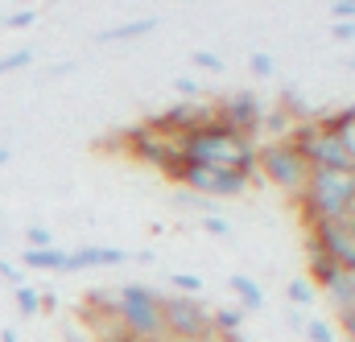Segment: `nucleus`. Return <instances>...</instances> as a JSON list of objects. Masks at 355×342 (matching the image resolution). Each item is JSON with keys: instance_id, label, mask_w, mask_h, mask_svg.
Listing matches in <instances>:
<instances>
[{"instance_id": "29", "label": "nucleus", "mask_w": 355, "mask_h": 342, "mask_svg": "<svg viewBox=\"0 0 355 342\" xmlns=\"http://www.w3.org/2000/svg\"><path fill=\"white\" fill-rule=\"evenodd\" d=\"M331 37L335 42H355V21H335L331 25Z\"/></svg>"}, {"instance_id": "8", "label": "nucleus", "mask_w": 355, "mask_h": 342, "mask_svg": "<svg viewBox=\"0 0 355 342\" xmlns=\"http://www.w3.org/2000/svg\"><path fill=\"white\" fill-rule=\"evenodd\" d=\"M306 252H322L327 260H335L343 272H355V215L343 219V223L310 227V248Z\"/></svg>"}, {"instance_id": "25", "label": "nucleus", "mask_w": 355, "mask_h": 342, "mask_svg": "<svg viewBox=\"0 0 355 342\" xmlns=\"http://www.w3.org/2000/svg\"><path fill=\"white\" fill-rule=\"evenodd\" d=\"M25 244H29V248H54V231L42 227V223H29V227H25Z\"/></svg>"}, {"instance_id": "35", "label": "nucleus", "mask_w": 355, "mask_h": 342, "mask_svg": "<svg viewBox=\"0 0 355 342\" xmlns=\"http://www.w3.org/2000/svg\"><path fill=\"white\" fill-rule=\"evenodd\" d=\"M0 342H21V334H17L12 326H4V330H0Z\"/></svg>"}, {"instance_id": "21", "label": "nucleus", "mask_w": 355, "mask_h": 342, "mask_svg": "<svg viewBox=\"0 0 355 342\" xmlns=\"http://www.w3.org/2000/svg\"><path fill=\"white\" fill-rule=\"evenodd\" d=\"M170 289H174L178 297H194V301H198V293H202L207 285H202V276H194V272H174V276H170Z\"/></svg>"}, {"instance_id": "12", "label": "nucleus", "mask_w": 355, "mask_h": 342, "mask_svg": "<svg viewBox=\"0 0 355 342\" xmlns=\"http://www.w3.org/2000/svg\"><path fill=\"white\" fill-rule=\"evenodd\" d=\"M227 289H232V297L240 301L244 314H261V309H265V289H261L252 276L236 272V276H227Z\"/></svg>"}, {"instance_id": "17", "label": "nucleus", "mask_w": 355, "mask_h": 342, "mask_svg": "<svg viewBox=\"0 0 355 342\" xmlns=\"http://www.w3.org/2000/svg\"><path fill=\"white\" fill-rule=\"evenodd\" d=\"M339 272H343V268H339L335 260H327L322 252H310V276H306V280H310L314 289H327Z\"/></svg>"}, {"instance_id": "15", "label": "nucleus", "mask_w": 355, "mask_h": 342, "mask_svg": "<svg viewBox=\"0 0 355 342\" xmlns=\"http://www.w3.org/2000/svg\"><path fill=\"white\" fill-rule=\"evenodd\" d=\"M21 264L25 268H42V272H67V252L62 248H25Z\"/></svg>"}, {"instance_id": "20", "label": "nucleus", "mask_w": 355, "mask_h": 342, "mask_svg": "<svg viewBox=\"0 0 355 342\" xmlns=\"http://www.w3.org/2000/svg\"><path fill=\"white\" fill-rule=\"evenodd\" d=\"M302 334L306 342H339V330H335V322H327V318H306V326H302Z\"/></svg>"}, {"instance_id": "34", "label": "nucleus", "mask_w": 355, "mask_h": 342, "mask_svg": "<svg viewBox=\"0 0 355 342\" xmlns=\"http://www.w3.org/2000/svg\"><path fill=\"white\" fill-rule=\"evenodd\" d=\"M285 322H289L293 330H302V326H306V318H302V309H293V305H289V314H285Z\"/></svg>"}, {"instance_id": "11", "label": "nucleus", "mask_w": 355, "mask_h": 342, "mask_svg": "<svg viewBox=\"0 0 355 342\" xmlns=\"http://www.w3.org/2000/svg\"><path fill=\"white\" fill-rule=\"evenodd\" d=\"M128 252H120V248H75V252H67V272H87V268H116V264H124Z\"/></svg>"}, {"instance_id": "19", "label": "nucleus", "mask_w": 355, "mask_h": 342, "mask_svg": "<svg viewBox=\"0 0 355 342\" xmlns=\"http://www.w3.org/2000/svg\"><path fill=\"white\" fill-rule=\"evenodd\" d=\"M12 301H17V314L21 318H37L42 314V293L33 285H17L12 289Z\"/></svg>"}, {"instance_id": "4", "label": "nucleus", "mask_w": 355, "mask_h": 342, "mask_svg": "<svg viewBox=\"0 0 355 342\" xmlns=\"http://www.w3.org/2000/svg\"><path fill=\"white\" fill-rule=\"evenodd\" d=\"M289 141L297 145V153L306 157L310 170L355 173V157H352V149H347V141L335 136V132H327L318 120H297V128H293Z\"/></svg>"}, {"instance_id": "16", "label": "nucleus", "mask_w": 355, "mask_h": 342, "mask_svg": "<svg viewBox=\"0 0 355 342\" xmlns=\"http://www.w3.org/2000/svg\"><path fill=\"white\" fill-rule=\"evenodd\" d=\"M322 293L331 297V305H335L339 314H352V309H355V272H339Z\"/></svg>"}, {"instance_id": "14", "label": "nucleus", "mask_w": 355, "mask_h": 342, "mask_svg": "<svg viewBox=\"0 0 355 342\" xmlns=\"http://www.w3.org/2000/svg\"><path fill=\"white\" fill-rule=\"evenodd\" d=\"M244 309L240 305H219V309H211V334H223V339H240V330H244Z\"/></svg>"}, {"instance_id": "26", "label": "nucleus", "mask_w": 355, "mask_h": 342, "mask_svg": "<svg viewBox=\"0 0 355 342\" xmlns=\"http://www.w3.org/2000/svg\"><path fill=\"white\" fill-rule=\"evenodd\" d=\"M248 71H252L257 79H272V75H277V62H272V54H265V50H257V54L248 58Z\"/></svg>"}, {"instance_id": "32", "label": "nucleus", "mask_w": 355, "mask_h": 342, "mask_svg": "<svg viewBox=\"0 0 355 342\" xmlns=\"http://www.w3.org/2000/svg\"><path fill=\"white\" fill-rule=\"evenodd\" d=\"M62 342H95L87 334V330H79V326H67V330H62Z\"/></svg>"}, {"instance_id": "36", "label": "nucleus", "mask_w": 355, "mask_h": 342, "mask_svg": "<svg viewBox=\"0 0 355 342\" xmlns=\"http://www.w3.org/2000/svg\"><path fill=\"white\" fill-rule=\"evenodd\" d=\"M42 309H58V297L54 293H42Z\"/></svg>"}, {"instance_id": "28", "label": "nucleus", "mask_w": 355, "mask_h": 342, "mask_svg": "<svg viewBox=\"0 0 355 342\" xmlns=\"http://www.w3.org/2000/svg\"><path fill=\"white\" fill-rule=\"evenodd\" d=\"M174 91L182 95V103H190V99H198V83H194L190 75H182V79H174Z\"/></svg>"}, {"instance_id": "7", "label": "nucleus", "mask_w": 355, "mask_h": 342, "mask_svg": "<svg viewBox=\"0 0 355 342\" xmlns=\"http://www.w3.org/2000/svg\"><path fill=\"white\" fill-rule=\"evenodd\" d=\"M162 326L174 342H207L211 339V309H202L194 297H162Z\"/></svg>"}, {"instance_id": "27", "label": "nucleus", "mask_w": 355, "mask_h": 342, "mask_svg": "<svg viewBox=\"0 0 355 342\" xmlns=\"http://www.w3.org/2000/svg\"><path fill=\"white\" fill-rule=\"evenodd\" d=\"M194 66H202V71L219 75V71H223V58H219V54H211V50H194Z\"/></svg>"}, {"instance_id": "22", "label": "nucleus", "mask_w": 355, "mask_h": 342, "mask_svg": "<svg viewBox=\"0 0 355 342\" xmlns=\"http://www.w3.org/2000/svg\"><path fill=\"white\" fill-rule=\"evenodd\" d=\"M37 17H42L37 8H17V12H4L0 25L4 29H29V25H37Z\"/></svg>"}, {"instance_id": "1", "label": "nucleus", "mask_w": 355, "mask_h": 342, "mask_svg": "<svg viewBox=\"0 0 355 342\" xmlns=\"http://www.w3.org/2000/svg\"><path fill=\"white\" fill-rule=\"evenodd\" d=\"M174 149L182 161L215 165V170H236V173H244L248 181L257 177V141L223 128L219 120H207V124L174 136Z\"/></svg>"}, {"instance_id": "10", "label": "nucleus", "mask_w": 355, "mask_h": 342, "mask_svg": "<svg viewBox=\"0 0 355 342\" xmlns=\"http://www.w3.org/2000/svg\"><path fill=\"white\" fill-rule=\"evenodd\" d=\"M128 149H132V157H137V161H145V165H153V170L170 173V177H174L178 165H182L174 141H170V136H162V132H153L149 124H141V128H132V132H128Z\"/></svg>"}, {"instance_id": "37", "label": "nucleus", "mask_w": 355, "mask_h": 342, "mask_svg": "<svg viewBox=\"0 0 355 342\" xmlns=\"http://www.w3.org/2000/svg\"><path fill=\"white\" fill-rule=\"evenodd\" d=\"M128 260H137V264H153V260H157V256H153V252L145 248V252H137V256H128Z\"/></svg>"}, {"instance_id": "30", "label": "nucleus", "mask_w": 355, "mask_h": 342, "mask_svg": "<svg viewBox=\"0 0 355 342\" xmlns=\"http://www.w3.org/2000/svg\"><path fill=\"white\" fill-rule=\"evenodd\" d=\"M331 17L335 21H355V0H335L331 4Z\"/></svg>"}, {"instance_id": "23", "label": "nucleus", "mask_w": 355, "mask_h": 342, "mask_svg": "<svg viewBox=\"0 0 355 342\" xmlns=\"http://www.w3.org/2000/svg\"><path fill=\"white\" fill-rule=\"evenodd\" d=\"M25 66H33V50H12V54H4V58H0V75L25 71Z\"/></svg>"}, {"instance_id": "31", "label": "nucleus", "mask_w": 355, "mask_h": 342, "mask_svg": "<svg viewBox=\"0 0 355 342\" xmlns=\"http://www.w3.org/2000/svg\"><path fill=\"white\" fill-rule=\"evenodd\" d=\"M0 276H4V280H12V289H17V285H25V272H21V268H12L4 256H0Z\"/></svg>"}, {"instance_id": "9", "label": "nucleus", "mask_w": 355, "mask_h": 342, "mask_svg": "<svg viewBox=\"0 0 355 342\" xmlns=\"http://www.w3.org/2000/svg\"><path fill=\"white\" fill-rule=\"evenodd\" d=\"M215 120L223 124V128H232V132H240V136H257L261 132V120H265V103L252 95V91H232L227 99H219L215 107Z\"/></svg>"}, {"instance_id": "38", "label": "nucleus", "mask_w": 355, "mask_h": 342, "mask_svg": "<svg viewBox=\"0 0 355 342\" xmlns=\"http://www.w3.org/2000/svg\"><path fill=\"white\" fill-rule=\"evenodd\" d=\"M8 161H12V149H8V145H0V170H4Z\"/></svg>"}, {"instance_id": "18", "label": "nucleus", "mask_w": 355, "mask_h": 342, "mask_svg": "<svg viewBox=\"0 0 355 342\" xmlns=\"http://www.w3.org/2000/svg\"><path fill=\"white\" fill-rule=\"evenodd\" d=\"M285 297H289V305H293V309H314V301H318V289H314L306 276H293V280L285 285Z\"/></svg>"}, {"instance_id": "3", "label": "nucleus", "mask_w": 355, "mask_h": 342, "mask_svg": "<svg viewBox=\"0 0 355 342\" xmlns=\"http://www.w3.org/2000/svg\"><path fill=\"white\" fill-rule=\"evenodd\" d=\"M116 322L128 339L137 342H162L166 326H162V293L149 285H124L116 289Z\"/></svg>"}, {"instance_id": "6", "label": "nucleus", "mask_w": 355, "mask_h": 342, "mask_svg": "<svg viewBox=\"0 0 355 342\" xmlns=\"http://www.w3.org/2000/svg\"><path fill=\"white\" fill-rule=\"evenodd\" d=\"M174 181H182V190L207 198V202H227V198H240L248 190V177L236 170H215V165H194V161H182L174 173Z\"/></svg>"}, {"instance_id": "33", "label": "nucleus", "mask_w": 355, "mask_h": 342, "mask_svg": "<svg viewBox=\"0 0 355 342\" xmlns=\"http://www.w3.org/2000/svg\"><path fill=\"white\" fill-rule=\"evenodd\" d=\"M339 322H343V334H347V342H355V309H352V314H339Z\"/></svg>"}, {"instance_id": "5", "label": "nucleus", "mask_w": 355, "mask_h": 342, "mask_svg": "<svg viewBox=\"0 0 355 342\" xmlns=\"http://www.w3.org/2000/svg\"><path fill=\"white\" fill-rule=\"evenodd\" d=\"M257 173L265 177L268 186L285 190L289 198H302V190L310 181V165H306V157L297 153L293 141H265V145H257Z\"/></svg>"}, {"instance_id": "24", "label": "nucleus", "mask_w": 355, "mask_h": 342, "mask_svg": "<svg viewBox=\"0 0 355 342\" xmlns=\"http://www.w3.org/2000/svg\"><path fill=\"white\" fill-rule=\"evenodd\" d=\"M198 227H202L207 235H219V240H227V235H232V223H227L223 215H198Z\"/></svg>"}, {"instance_id": "2", "label": "nucleus", "mask_w": 355, "mask_h": 342, "mask_svg": "<svg viewBox=\"0 0 355 342\" xmlns=\"http://www.w3.org/2000/svg\"><path fill=\"white\" fill-rule=\"evenodd\" d=\"M297 206H302V219H306L310 227L352 219L355 215V173L310 170V181H306Z\"/></svg>"}, {"instance_id": "13", "label": "nucleus", "mask_w": 355, "mask_h": 342, "mask_svg": "<svg viewBox=\"0 0 355 342\" xmlns=\"http://www.w3.org/2000/svg\"><path fill=\"white\" fill-rule=\"evenodd\" d=\"M153 29H157V17H137V21H124V25L99 29L95 42H99V46H107V42H137V37H145V33H153Z\"/></svg>"}]
</instances>
